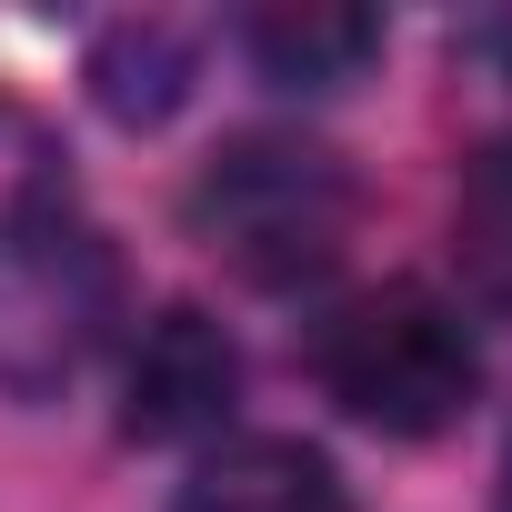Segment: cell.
Segmentation results:
<instances>
[{"label":"cell","mask_w":512,"mask_h":512,"mask_svg":"<svg viewBox=\"0 0 512 512\" xmlns=\"http://www.w3.org/2000/svg\"><path fill=\"white\" fill-rule=\"evenodd\" d=\"M502 512H512V452H502Z\"/></svg>","instance_id":"30bf717a"},{"label":"cell","mask_w":512,"mask_h":512,"mask_svg":"<svg viewBox=\"0 0 512 512\" xmlns=\"http://www.w3.org/2000/svg\"><path fill=\"white\" fill-rule=\"evenodd\" d=\"M352 221H362L352 171L322 141H292V131H241L191 181V231L221 251L241 282H262V292L322 282L342 262Z\"/></svg>","instance_id":"7a4b0ae2"},{"label":"cell","mask_w":512,"mask_h":512,"mask_svg":"<svg viewBox=\"0 0 512 512\" xmlns=\"http://www.w3.org/2000/svg\"><path fill=\"white\" fill-rule=\"evenodd\" d=\"M111 312H121L111 241H101L81 211L51 221V231L21 251V262L0 272V392H21V402L61 392V382L101 352Z\"/></svg>","instance_id":"3957f363"},{"label":"cell","mask_w":512,"mask_h":512,"mask_svg":"<svg viewBox=\"0 0 512 512\" xmlns=\"http://www.w3.org/2000/svg\"><path fill=\"white\" fill-rule=\"evenodd\" d=\"M312 382L352 422H372L392 442H432V432H452L472 412L482 352H472V322L442 292L372 282V292H352V302H332L312 322Z\"/></svg>","instance_id":"6da1fadb"},{"label":"cell","mask_w":512,"mask_h":512,"mask_svg":"<svg viewBox=\"0 0 512 512\" xmlns=\"http://www.w3.org/2000/svg\"><path fill=\"white\" fill-rule=\"evenodd\" d=\"M181 512H352V482L292 432H241L191 472Z\"/></svg>","instance_id":"5b68a950"},{"label":"cell","mask_w":512,"mask_h":512,"mask_svg":"<svg viewBox=\"0 0 512 512\" xmlns=\"http://www.w3.org/2000/svg\"><path fill=\"white\" fill-rule=\"evenodd\" d=\"M452 262H462V292L512 312V131L472 151L462 191H452Z\"/></svg>","instance_id":"52a82bcc"},{"label":"cell","mask_w":512,"mask_h":512,"mask_svg":"<svg viewBox=\"0 0 512 512\" xmlns=\"http://www.w3.org/2000/svg\"><path fill=\"white\" fill-rule=\"evenodd\" d=\"M241 402V352L221 342V322H201L191 302L151 312L121 372V432L131 442H201L221 432V412Z\"/></svg>","instance_id":"277c9868"},{"label":"cell","mask_w":512,"mask_h":512,"mask_svg":"<svg viewBox=\"0 0 512 512\" xmlns=\"http://www.w3.org/2000/svg\"><path fill=\"white\" fill-rule=\"evenodd\" d=\"M241 51L262 61V81H282V91H342L382 51V21L352 11V0H282V11L241 21Z\"/></svg>","instance_id":"8992f818"},{"label":"cell","mask_w":512,"mask_h":512,"mask_svg":"<svg viewBox=\"0 0 512 512\" xmlns=\"http://www.w3.org/2000/svg\"><path fill=\"white\" fill-rule=\"evenodd\" d=\"M91 91L111 121H171V101L191 91V31L171 21H121L91 51Z\"/></svg>","instance_id":"9c48e42d"},{"label":"cell","mask_w":512,"mask_h":512,"mask_svg":"<svg viewBox=\"0 0 512 512\" xmlns=\"http://www.w3.org/2000/svg\"><path fill=\"white\" fill-rule=\"evenodd\" d=\"M51 221H71V161L21 101H0V272L21 262Z\"/></svg>","instance_id":"ba28073f"}]
</instances>
